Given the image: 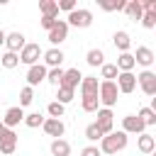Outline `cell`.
I'll return each mask as SVG.
<instances>
[{
    "label": "cell",
    "mask_w": 156,
    "mask_h": 156,
    "mask_svg": "<svg viewBox=\"0 0 156 156\" xmlns=\"http://www.w3.org/2000/svg\"><path fill=\"white\" fill-rule=\"evenodd\" d=\"M24 34L22 32H10V34H5V46H7V51H12V54H20L22 49H24Z\"/></svg>",
    "instance_id": "obj_10"
},
{
    "label": "cell",
    "mask_w": 156,
    "mask_h": 156,
    "mask_svg": "<svg viewBox=\"0 0 156 156\" xmlns=\"http://www.w3.org/2000/svg\"><path fill=\"white\" fill-rule=\"evenodd\" d=\"M61 78H63V68H61V66L46 71V80H49L51 85H61Z\"/></svg>",
    "instance_id": "obj_33"
},
{
    "label": "cell",
    "mask_w": 156,
    "mask_h": 156,
    "mask_svg": "<svg viewBox=\"0 0 156 156\" xmlns=\"http://www.w3.org/2000/svg\"><path fill=\"white\" fill-rule=\"evenodd\" d=\"M115 85H117L119 93H134V88H136V76H134V73H119Z\"/></svg>",
    "instance_id": "obj_14"
},
{
    "label": "cell",
    "mask_w": 156,
    "mask_h": 156,
    "mask_svg": "<svg viewBox=\"0 0 156 156\" xmlns=\"http://www.w3.org/2000/svg\"><path fill=\"white\" fill-rule=\"evenodd\" d=\"M46 112H49V117H51V119H61V117H63V112H66V107H63L61 102H56V100H54V102H49Z\"/></svg>",
    "instance_id": "obj_31"
},
{
    "label": "cell",
    "mask_w": 156,
    "mask_h": 156,
    "mask_svg": "<svg viewBox=\"0 0 156 156\" xmlns=\"http://www.w3.org/2000/svg\"><path fill=\"white\" fill-rule=\"evenodd\" d=\"M136 83H139V88L144 90V95H156V73L154 71H141L139 76H136Z\"/></svg>",
    "instance_id": "obj_5"
},
{
    "label": "cell",
    "mask_w": 156,
    "mask_h": 156,
    "mask_svg": "<svg viewBox=\"0 0 156 156\" xmlns=\"http://www.w3.org/2000/svg\"><path fill=\"white\" fill-rule=\"evenodd\" d=\"M0 63H2L5 68H15V66H20V54H12V51H5V54L0 56Z\"/></svg>",
    "instance_id": "obj_28"
},
{
    "label": "cell",
    "mask_w": 156,
    "mask_h": 156,
    "mask_svg": "<svg viewBox=\"0 0 156 156\" xmlns=\"http://www.w3.org/2000/svg\"><path fill=\"white\" fill-rule=\"evenodd\" d=\"M136 146H139V151L141 154H154V149H156V139L151 136V134H139V141H136Z\"/></svg>",
    "instance_id": "obj_19"
},
{
    "label": "cell",
    "mask_w": 156,
    "mask_h": 156,
    "mask_svg": "<svg viewBox=\"0 0 156 156\" xmlns=\"http://www.w3.org/2000/svg\"><path fill=\"white\" fill-rule=\"evenodd\" d=\"M15 151H17V141H0V154L10 156V154H15Z\"/></svg>",
    "instance_id": "obj_37"
},
{
    "label": "cell",
    "mask_w": 156,
    "mask_h": 156,
    "mask_svg": "<svg viewBox=\"0 0 156 156\" xmlns=\"http://www.w3.org/2000/svg\"><path fill=\"white\" fill-rule=\"evenodd\" d=\"M124 12L132 17V20H141V5H139V0H127V5H124Z\"/></svg>",
    "instance_id": "obj_25"
},
{
    "label": "cell",
    "mask_w": 156,
    "mask_h": 156,
    "mask_svg": "<svg viewBox=\"0 0 156 156\" xmlns=\"http://www.w3.org/2000/svg\"><path fill=\"white\" fill-rule=\"evenodd\" d=\"M41 46L39 44H24V49L20 51V63H27V66H34V63H39V58H41Z\"/></svg>",
    "instance_id": "obj_4"
},
{
    "label": "cell",
    "mask_w": 156,
    "mask_h": 156,
    "mask_svg": "<svg viewBox=\"0 0 156 156\" xmlns=\"http://www.w3.org/2000/svg\"><path fill=\"white\" fill-rule=\"evenodd\" d=\"M80 80H83V73H80L78 68H68V71H63L61 85H63V88H71V90H76V88L80 85Z\"/></svg>",
    "instance_id": "obj_13"
},
{
    "label": "cell",
    "mask_w": 156,
    "mask_h": 156,
    "mask_svg": "<svg viewBox=\"0 0 156 156\" xmlns=\"http://www.w3.org/2000/svg\"><path fill=\"white\" fill-rule=\"evenodd\" d=\"M68 27H78V29H85L93 24V12L85 10V7H76L73 12H68Z\"/></svg>",
    "instance_id": "obj_3"
},
{
    "label": "cell",
    "mask_w": 156,
    "mask_h": 156,
    "mask_svg": "<svg viewBox=\"0 0 156 156\" xmlns=\"http://www.w3.org/2000/svg\"><path fill=\"white\" fill-rule=\"evenodd\" d=\"M154 58H156V56H154V51H151L149 46H139V49H136V54H134V63L146 66V68L154 63Z\"/></svg>",
    "instance_id": "obj_16"
},
{
    "label": "cell",
    "mask_w": 156,
    "mask_h": 156,
    "mask_svg": "<svg viewBox=\"0 0 156 156\" xmlns=\"http://www.w3.org/2000/svg\"><path fill=\"white\" fill-rule=\"evenodd\" d=\"M56 5H58V10H66V12H73V10L78 7V5H76V0H58Z\"/></svg>",
    "instance_id": "obj_38"
},
{
    "label": "cell",
    "mask_w": 156,
    "mask_h": 156,
    "mask_svg": "<svg viewBox=\"0 0 156 156\" xmlns=\"http://www.w3.org/2000/svg\"><path fill=\"white\" fill-rule=\"evenodd\" d=\"M73 93H76V90H71V88H63V85H58V95H56L58 100H56V102H61V105L66 107V105H68V102L73 100Z\"/></svg>",
    "instance_id": "obj_34"
},
{
    "label": "cell",
    "mask_w": 156,
    "mask_h": 156,
    "mask_svg": "<svg viewBox=\"0 0 156 156\" xmlns=\"http://www.w3.org/2000/svg\"><path fill=\"white\" fill-rule=\"evenodd\" d=\"M127 134L124 132H110L100 139V154H117V151H124L127 149Z\"/></svg>",
    "instance_id": "obj_1"
},
{
    "label": "cell",
    "mask_w": 156,
    "mask_h": 156,
    "mask_svg": "<svg viewBox=\"0 0 156 156\" xmlns=\"http://www.w3.org/2000/svg\"><path fill=\"white\" fill-rule=\"evenodd\" d=\"M136 117H139L146 127H154V124H156V112H154L151 107H141V110L136 112Z\"/></svg>",
    "instance_id": "obj_26"
},
{
    "label": "cell",
    "mask_w": 156,
    "mask_h": 156,
    "mask_svg": "<svg viewBox=\"0 0 156 156\" xmlns=\"http://www.w3.org/2000/svg\"><path fill=\"white\" fill-rule=\"evenodd\" d=\"M80 156H102V154H100L98 146H85V149L80 151Z\"/></svg>",
    "instance_id": "obj_39"
},
{
    "label": "cell",
    "mask_w": 156,
    "mask_h": 156,
    "mask_svg": "<svg viewBox=\"0 0 156 156\" xmlns=\"http://www.w3.org/2000/svg\"><path fill=\"white\" fill-rule=\"evenodd\" d=\"M112 41H115V46H117L122 54H124V51H129V46H132V39H129V34H127V32H122V29H119V32H115Z\"/></svg>",
    "instance_id": "obj_22"
},
{
    "label": "cell",
    "mask_w": 156,
    "mask_h": 156,
    "mask_svg": "<svg viewBox=\"0 0 156 156\" xmlns=\"http://www.w3.org/2000/svg\"><path fill=\"white\" fill-rule=\"evenodd\" d=\"M46 66L44 63H34V66H29V71H27V85L29 88H34V85H39L41 80H46Z\"/></svg>",
    "instance_id": "obj_7"
},
{
    "label": "cell",
    "mask_w": 156,
    "mask_h": 156,
    "mask_svg": "<svg viewBox=\"0 0 156 156\" xmlns=\"http://www.w3.org/2000/svg\"><path fill=\"white\" fill-rule=\"evenodd\" d=\"M29 129H37V127H41L44 124V117L39 115V112H32V115H24V119H22Z\"/></svg>",
    "instance_id": "obj_32"
},
{
    "label": "cell",
    "mask_w": 156,
    "mask_h": 156,
    "mask_svg": "<svg viewBox=\"0 0 156 156\" xmlns=\"http://www.w3.org/2000/svg\"><path fill=\"white\" fill-rule=\"evenodd\" d=\"M39 10H41L44 17H51V20L58 17V5H56V0H41V2H39Z\"/></svg>",
    "instance_id": "obj_21"
},
{
    "label": "cell",
    "mask_w": 156,
    "mask_h": 156,
    "mask_svg": "<svg viewBox=\"0 0 156 156\" xmlns=\"http://www.w3.org/2000/svg\"><path fill=\"white\" fill-rule=\"evenodd\" d=\"M66 37H68V24H66L63 20H56V24L49 29V41L56 46V44L66 41Z\"/></svg>",
    "instance_id": "obj_9"
},
{
    "label": "cell",
    "mask_w": 156,
    "mask_h": 156,
    "mask_svg": "<svg viewBox=\"0 0 156 156\" xmlns=\"http://www.w3.org/2000/svg\"><path fill=\"white\" fill-rule=\"evenodd\" d=\"M41 129H44L49 136L61 139V136H63V132H66V124H63L61 119H51V117H46V119H44V124H41Z\"/></svg>",
    "instance_id": "obj_11"
},
{
    "label": "cell",
    "mask_w": 156,
    "mask_h": 156,
    "mask_svg": "<svg viewBox=\"0 0 156 156\" xmlns=\"http://www.w3.org/2000/svg\"><path fill=\"white\" fill-rule=\"evenodd\" d=\"M41 56H44V66H46V68H58V66H61V61L66 58V56H63V51H61V49H56V46H54V49H49V51H44Z\"/></svg>",
    "instance_id": "obj_15"
},
{
    "label": "cell",
    "mask_w": 156,
    "mask_h": 156,
    "mask_svg": "<svg viewBox=\"0 0 156 156\" xmlns=\"http://www.w3.org/2000/svg\"><path fill=\"white\" fill-rule=\"evenodd\" d=\"M54 24H56V20H51V17H41V27H44L46 32H49V29H51Z\"/></svg>",
    "instance_id": "obj_40"
},
{
    "label": "cell",
    "mask_w": 156,
    "mask_h": 156,
    "mask_svg": "<svg viewBox=\"0 0 156 156\" xmlns=\"http://www.w3.org/2000/svg\"><path fill=\"white\" fill-rule=\"evenodd\" d=\"M95 124L100 127L102 134L115 132V129H112V127H115V115H112V110H107V107H98V119H95Z\"/></svg>",
    "instance_id": "obj_6"
},
{
    "label": "cell",
    "mask_w": 156,
    "mask_h": 156,
    "mask_svg": "<svg viewBox=\"0 0 156 156\" xmlns=\"http://www.w3.org/2000/svg\"><path fill=\"white\" fill-rule=\"evenodd\" d=\"M98 78L95 76H83L80 80V95H98Z\"/></svg>",
    "instance_id": "obj_18"
},
{
    "label": "cell",
    "mask_w": 156,
    "mask_h": 156,
    "mask_svg": "<svg viewBox=\"0 0 156 156\" xmlns=\"http://www.w3.org/2000/svg\"><path fill=\"white\" fill-rule=\"evenodd\" d=\"M117 76H119V71H117L115 63H102V66H100V78H105V80H115Z\"/></svg>",
    "instance_id": "obj_27"
},
{
    "label": "cell",
    "mask_w": 156,
    "mask_h": 156,
    "mask_svg": "<svg viewBox=\"0 0 156 156\" xmlns=\"http://www.w3.org/2000/svg\"><path fill=\"white\" fill-rule=\"evenodd\" d=\"M2 44H5V32L0 29V46H2Z\"/></svg>",
    "instance_id": "obj_41"
},
{
    "label": "cell",
    "mask_w": 156,
    "mask_h": 156,
    "mask_svg": "<svg viewBox=\"0 0 156 156\" xmlns=\"http://www.w3.org/2000/svg\"><path fill=\"white\" fill-rule=\"evenodd\" d=\"M98 105H100L98 95H83V98H80V107H83V112H98Z\"/></svg>",
    "instance_id": "obj_24"
},
{
    "label": "cell",
    "mask_w": 156,
    "mask_h": 156,
    "mask_svg": "<svg viewBox=\"0 0 156 156\" xmlns=\"http://www.w3.org/2000/svg\"><path fill=\"white\" fill-rule=\"evenodd\" d=\"M51 156H71V144L66 139H54L51 141Z\"/></svg>",
    "instance_id": "obj_20"
},
{
    "label": "cell",
    "mask_w": 156,
    "mask_h": 156,
    "mask_svg": "<svg viewBox=\"0 0 156 156\" xmlns=\"http://www.w3.org/2000/svg\"><path fill=\"white\" fill-rule=\"evenodd\" d=\"M32 100H34V88L24 85V88L20 90V107H27V105H32Z\"/></svg>",
    "instance_id": "obj_30"
},
{
    "label": "cell",
    "mask_w": 156,
    "mask_h": 156,
    "mask_svg": "<svg viewBox=\"0 0 156 156\" xmlns=\"http://www.w3.org/2000/svg\"><path fill=\"white\" fill-rule=\"evenodd\" d=\"M102 136H105V134L100 132V127H98L95 122H90V124L85 127V139H88V141H100Z\"/></svg>",
    "instance_id": "obj_29"
},
{
    "label": "cell",
    "mask_w": 156,
    "mask_h": 156,
    "mask_svg": "<svg viewBox=\"0 0 156 156\" xmlns=\"http://www.w3.org/2000/svg\"><path fill=\"white\" fill-rule=\"evenodd\" d=\"M0 141H17V134L12 129H7L2 122H0Z\"/></svg>",
    "instance_id": "obj_36"
},
{
    "label": "cell",
    "mask_w": 156,
    "mask_h": 156,
    "mask_svg": "<svg viewBox=\"0 0 156 156\" xmlns=\"http://www.w3.org/2000/svg\"><path fill=\"white\" fill-rule=\"evenodd\" d=\"M117 71L119 73H132V68L136 66L134 63V54H129V51H124V54H119V58H117Z\"/></svg>",
    "instance_id": "obj_17"
},
{
    "label": "cell",
    "mask_w": 156,
    "mask_h": 156,
    "mask_svg": "<svg viewBox=\"0 0 156 156\" xmlns=\"http://www.w3.org/2000/svg\"><path fill=\"white\" fill-rule=\"evenodd\" d=\"M139 22H141L146 29H154V27H156V12H144Z\"/></svg>",
    "instance_id": "obj_35"
},
{
    "label": "cell",
    "mask_w": 156,
    "mask_h": 156,
    "mask_svg": "<svg viewBox=\"0 0 156 156\" xmlns=\"http://www.w3.org/2000/svg\"><path fill=\"white\" fill-rule=\"evenodd\" d=\"M22 119H24V110H22V107L17 105V107H10V110L5 112V117H2L0 122H2V124H5L7 129H12V127H17V124H20Z\"/></svg>",
    "instance_id": "obj_12"
},
{
    "label": "cell",
    "mask_w": 156,
    "mask_h": 156,
    "mask_svg": "<svg viewBox=\"0 0 156 156\" xmlns=\"http://www.w3.org/2000/svg\"><path fill=\"white\" fill-rule=\"evenodd\" d=\"M144 129H146V124H144L136 115H127V117L122 119V132H124V134H144Z\"/></svg>",
    "instance_id": "obj_8"
},
{
    "label": "cell",
    "mask_w": 156,
    "mask_h": 156,
    "mask_svg": "<svg viewBox=\"0 0 156 156\" xmlns=\"http://www.w3.org/2000/svg\"><path fill=\"white\" fill-rule=\"evenodd\" d=\"M85 61H88V66H102L105 63V54H102V49H90L88 54H85Z\"/></svg>",
    "instance_id": "obj_23"
},
{
    "label": "cell",
    "mask_w": 156,
    "mask_h": 156,
    "mask_svg": "<svg viewBox=\"0 0 156 156\" xmlns=\"http://www.w3.org/2000/svg\"><path fill=\"white\" fill-rule=\"evenodd\" d=\"M117 95H119V90H117L115 80H102V83L98 85V100H100V105H105L107 110H112V105H117Z\"/></svg>",
    "instance_id": "obj_2"
}]
</instances>
